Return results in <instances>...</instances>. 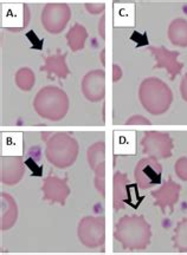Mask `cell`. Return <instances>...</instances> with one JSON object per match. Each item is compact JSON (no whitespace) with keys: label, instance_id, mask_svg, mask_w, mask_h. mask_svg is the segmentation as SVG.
<instances>
[{"label":"cell","instance_id":"obj_1","mask_svg":"<svg viewBox=\"0 0 187 255\" xmlns=\"http://www.w3.org/2000/svg\"><path fill=\"white\" fill-rule=\"evenodd\" d=\"M160 167L153 161H144L138 167L136 178L142 183V187L152 186L160 182Z\"/></svg>","mask_w":187,"mask_h":255}]
</instances>
